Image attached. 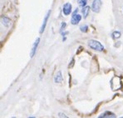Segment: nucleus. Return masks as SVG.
Returning a JSON list of instances; mask_svg holds the SVG:
<instances>
[{
  "label": "nucleus",
  "mask_w": 123,
  "mask_h": 118,
  "mask_svg": "<svg viewBox=\"0 0 123 118\" xmlns=\"http://www.w3.org/2000/svg\"><path fill=\"white\" fill-rule=\"evenodd\" d=\"M58 117H65V118L68 117L66 115H65V114H62V113H59V114H58Z\"/></svg>",
  "instance_id": "2eb2a0df"
},
{
  "label": "nucleus",
  "mask_w": 123,
  "mask_h": 118,
  "mask_svg": "<svg viewBox=\"0 0 123 118\" xmlns=\"http://www.w3.org/2000/svg\"><path fill=\"white\" fill-rule=\"evenodd\" d=\"M89 12H90V7H88V6L83 7L82 10V12L83 14V17H84V19H86V18H87Z\"/></svg>",
  "instance_id": "6e6552de"
},
{
  "label": "nucleus",
  "mask_w": 123,
  "mask_h": 118,
  "mask_svg": "<svg viewBox=\"0 0 123 118\" xmlns=\"http://www.w3.org/2000/svg\"><path fill=\"white\" fill-rule=\"evenodd\" d=\"M50 13H51V11H48V13H47V14H46V16H45L44 20H43V25H42V27H41V30H40V32H41V33L43 32V31H44L45 28H46L47 22H48V18H49V16H50Z\"/></svg>",
  "instance_id": "423d86ee"
},
{
  "label": "nucleus",
  "mask_w": 123,
  "mask_h": 118,
  "mask_svg": "<svg viewBox=\"0 0 123 118\" xmlns=\"http://www.w3.org/2000/svg\"><path fill=\"white\" fill-rule=\"evenodd\" d=\"M39 42H40V38H39V37H37V38L36 39L35 43H34L33 45H32V50H31V52H30V57H31V58H32V57H33L34 55H35L36 52H37V46H38V44H39Z\"/></svg>",
  "instance_id": "7ed1b4c3"
},
{
  "label": "nucleus",
  "mask_w": 123,
  "mask_h": 118,
  "mask_svg": "<svg viewBox=\"0 0 123 118\" xmlns=\"http://www.w3.org/2000/svg\"><path fill=\"white\" fill-rule=\"evenodd\" d=\"M10 23H11V21H10V19H8V18H7V17H3V18H2V23H3L5 27H7V28H8V27H9Z\"/></svg>",
  "instance_id": "1a4fd4ad"
},
{
  "label": "nucleus",
  "mask_w": 123,
  "mask_h": 118,
  "mask_svg": "<svg viewBox=\"0 0 123 118\" xmlns=\"http://www.w3.org/2000/svg\"><path fill=\"white\" fill-rule=\"evenodd\" d=\"M66 23H64V22H63L62 23V27H61V28H60V32H62V30H64V28H65V27H66Z\"/></svg>",
  "instance_id": "4468645a"
},
{
  "label": "nucleus",
  "mask_w": 123,
  "mask_h": 118,
  "mask_svg": "<svg viewBox=\"0 0 123 118\" xmlns=\"http://www.w3.org/2000/svg\"><path fill=\"white\" fill-rule=\"evenodd\" d=\"M62 12L64 13V15L68 16L69 15L70 13L72 12V5L70 3H67L63 5V8H62Z\"/></svg>",
  "instance_id": "20e7f679"
},
{
  "label": "nucleus",
  "mask_w": 123,
  "mask_h": 118,
  "mask_svg": "<svg viewBox=\"0 0 123 118\" xmlns=\"http://www.w3.org/2000/svg\"><path fill=\"white\" fill-rule=\"evenodd\" d=\"M88 46L92 49L99 51V52H102V51L104 50L103 45H102V43L100 42L96 41V40H89L88 41Z\"/></svg>",
  "instance_id": "f257e3e1"
},
{
  "label": "nucleus",
  "mask_w": 123,
  "mask_h": 118,
  "mask_svg": "<svg viewBox=\"0 0 123 118\" xmlns=\"http://www.w3.org/2000/svg\"><path fill=\"white\" fill-rule=\"evenodd\" d=\"M80 29H81V31H82V32H87V30H88V27L86 26V25H85V26L81 27Z\"/></svg>",
  "instance_id": "ddd939ff"
},
{
  "label": "nucleus",
  "mask_w": 123,
  "mask_h": 118,
  "mask_svg": "<svg viewBox=\"0 0 123 118\" xmlns=\"http://www.w3.org/2000/svg\"><path fill=\"white\" fill-rule=\"evenodd\" d=\"M112 36H113V38H119L121 37V32H118V31H116L112 33Z\"/></svg>",
  "instance_id": "9b49d317"
},
{
  "label": "nucleus",
  "mask_w": 123,
  "mask_h": 118,
  "mask_svg": "<svg viewBox=\"0 0 123 118\" xmlns=\"http://www.w3.org/2000/svg\"><path fill=\"white\" fill-rule=\"evenodd\" d=\"M102 0H93V3L92 5V9L93 12H98L101 9V7H102Z\"/></svg>",
  "instance_id": "f03ea898"
},
{
  "label": "nucleus",
  "mask_w": 123,
  "mask_h": 118,
  "mask_svg": "<svg viewBox=\"0 0 123 118\" xmlns=\"http://www.w3.org/2000/svg\"><path fill=\"white\" fill-rule=\"evenodd\" d=\"M82 19V16L80 14H72V17L71 19V23L72 25H76L79 23Z\"/></svg>",
  "instance_id": "39448f33"
},
{
  "label": "nucleus",
  "mask_w": 123,
  "mask_h": 118,
  "mask_svg": "<svg viewBox=\"0 0 123 118\" xmlns=\"http://www.w3.org/2000/svg\"><path fill=\"white\" fill-rule=\"evenodd\" d=\"M99 117H108V118H110V117H116V116L114 115L113 113H111V112H105V113H103L102 114V115L100 116Z\"/></svg>",
  "instance_id": "9d476101"
},
{
  "label": "nucleus",
  "mask_w": 123,
  "mask_h": 118,
  "mask_svg": "<svg viewBox=\"0 0 123 118\" xmlns=\"http://www.w3.org/2000/svg\"><path fill=\"white\" fill-rule=\"evenodd\" d=\"M62 72L59 71L57 73V75L55 76V78H54V81L56 83H61L62 81Z\"/></svg>",
  "instance_id": "0eeeda50"
},
{
  "label": "nucleus",
  "mask_w": 123,
  "mask_h": 118,
  "mask_svg": "<svg viewBox=\"0 0 123 118\" xmlns=\"http://www.w3.org/2000/svg\"><path fill=\"white\" fill-rule=\"evenodd\" d=\"M86 3H87V0H80L79 1V6L83 8V7L86 6Z\"/></svg>",
  "instance_id": "f8f14e48"
},
{
  "label": "nucleus",
  "mask_w": 123,
  "mask_h": 118,
  "mask_svg": "<svg viewBox=\"0 0 123 118\" xmlns=\"http://www.w3.org/2000/svg\"><path fill=\"white\" fill-rule=\"evenodd\" d=\"M67 34H68V32H62V36H65V35H67Z\"/></svg>",
  "instance_id": "dca6fc26"
}]
</instances>
